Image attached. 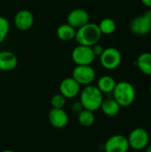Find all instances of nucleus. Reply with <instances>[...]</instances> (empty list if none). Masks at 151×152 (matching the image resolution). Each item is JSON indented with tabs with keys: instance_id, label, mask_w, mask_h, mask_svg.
I'll list each match as a JSON object with an SVG mask.
<instances>
[{
	"instance_id": "f257e3e1",
	"label": "nucleus",
	"mask_w": 151,
	"mask_h": 152,
	"mask_svg": "<svg viewBox=\"0 0 151 152\" xmlns=\"http://www.w3.org/2000/svg\"><path fill=\"white\" fill-rule=\"evenodd\" d=\"M101 36L102 34L98 24L88 22L87 24L77 29L75 40L78 45L92 47L95 44L99 43Z\"/></svg>"
},
{
	"instance_id": "f03ea898",
	"label": "nucleus",
	"mask_w": 151,
	"mask_h": 152,
	"mask_svg": "<svg viewBox=\"0 0 151 152\" xmlns=\"http://www.w3.org/2000/svg\"><path fill=\"white\" fill-rule=\"evenodd\" d=\"M103 94L99 90L96 86L89 85L80 91V102L83 104L84 109L91 110L93 112L98 110L102 103Z\"/></svg>"
},
{
	"instance_id": "7ed1b4c3",
	"label": "nucleus",
	"mask_w": 151,
	"mask_h": 152,
	"mask_svg": "<svg viewBox=\"0 0 151 152\" xmlns=\"http://www.w3.org/2000/svg\"><path fill=\"white\" fill-rule=\"evenodd\" d=\"M113 98L120 105V107L131 106L136 97L134 86L127 81H120L116 84L112 92Z\"/></svg>"
},
{
	"instance_id": "20e7f679",
	"label": "nucleus",
	"mask_w": 151,
	"mask_h": 152,
	"mask_svg": "<svg viewBox=\"0 0 151 152\" xmlns=\"http://www.w3.org/2000/svg\"><path fill=\"white\" fill-rule=\"evenodd\" d=\"M127 140L131 149L134 151H142L150 144V134L146 129L137 127L130 132Z\"/></svg>"
},
{
	"instance_id": "39448f33",
	"label": "nucleus",
	"mask_w": 151,
	"mask_h": 152,
	"mask_svg": "<svg viewBox=\"0 0 151 152\" xmlns=\"http://www.w3.org/2000/svg\"><path fill=\"white\" fill-rule=\"evenodd\" d=\"M100 61L104 69L113 70L118 68L121 64L122 54L118 49L115 47H108L104 49L100 56Z\"/></svg>"
},
{
	"instance_id": "423d86ee",
	"label": "nucleus",
	"mask_w": 151,
	"mask_h": 152,
	"mask_svg": "<svg viewBox=\"0 0 151 152\" xmlns=\"http://www.w3.org/2000/svg\"><path fill=\"white\" fill-rule=\"evenodd\" d=\"M72 77L80 86H89L94 81L96 73L91 65H76L72 71Z\"/></svg>"
},
{
	"instance_id": "0eeeda50",
	"label": "nucleus",
	"mask_w": 151,
	"mask_h": 152,
	"mask_svg": "<svg viewBox=\"0 0 151 152\" xmlns=\"http://www.w3.org/2000/svg\"><path fill=\"white\" fill-rule=\"evenodd\" d=\"M95 57L91 46L82 45L76 46L71 53V59L76 65H91Z\"/></svg>"
},
{
	"instance_id": "6e6552de",
	"label": "nucleus",
	"mask_w": 151,
	"mask_h": 152,
	"mask_svg": "<svg viewBox=\"0 0 151 152\" xmlns=\"http://www.w3.org/2000/svg\"><path fill=\"white\" fill-rule=\"evenodd\" d=\"M129 149L127 137L122 134L110 136L104 144L105 152H127Z\"/></svg>"
},
{
	"instance_id": "1a4fd4ad",
	"label": "nucleus",
	"mask_w": 151,
	"mask_h": 152,
	"mask_svg": "<svg viewBox=\"0 0 151 152\" xmlns=\"http://www.w3.org/2000/svg\"><path fill=\"white\" fill-rule=\"evenodd\" d=\"M34 15L29 10H20L16 12L13 18V23L17 29L20 31H27L30 29L34 24Z\"/></svg>"
},
{
	"instance_id": "9d476101",
	"label": "nucleus",
	"mask_w": 151,
	"mask_h": 152,
	"mask_svg": "<svg viewBox=\"0 0 151 152\" xmlns=\"http://www.w3.org/2000/svg\"><path fill=\"white\" fill-rule=\"evenodd\" d=\"M90 22V15L88 12L82 8H76L72 10L67 17V23L76 29L83 27Z\"/></svg>"
},
{
	"instance_id": "9b49d317",
	"label": "nucleus",
	"mask_w": 151,
	"mask_h": 152,
	"mask_svg": "<svg viewBox=\"0 0 151 152\" xmlns=\"http://www.w3.org/2000/svg\"><path fill=\"white\" fill-rule=\"evenodd\" d=\"M81 86L71 77L64 78L60 84V94L66 99H72L77 97L81 91Z\"/></svg>"
},
{
	"instance_id": "f8f14e48",
	"label": "nucleus",
	"mask_w": 151,
	"mask_h": 152,
	"mask_svg": "<svg viewBox=\"0 0 151 152\" xmlns=\"http://www.w3.org/2000/svg\"><path fill=\"white\" fill-rule=\"evenodd\" d=\"M129 28L136 36H146L151 31V22L142 14L134 17L130 21Z\"/></svg>"
},
{
	"instance_id": "ddd939ff",
	"label": "nucleus",
	"mask_w": 151,
	"mask_h": 152,
	"mask_svg": "<svg viewBox=\"0 0 151 152\" xmlns=\"http://www.w3.org/2000/svg\"><path fill=\"white\" fill-rule=\"evenodd\" d=\"M48 119L53 126L56 128H62L68 125L69 116L63 109L53 108L48 113Z\"/></svg>"
},
{
	"instance_id": "4468645a",
	"label": "nucleus",
	"mask_w": 151,
	"mask_h": 152,
	"mask_svg": "<svg viewBox=\"0 0 151 152\" xmlns=\"http://www.w3.org/2000/svg\"><path fill=\"white\" fill-rule=\"evenodd\" d=\"M18 65V58L11 51L0 52V70L11 71L14 69Z\"/></svg>"
},
{
	"instance_id": "2eb2a0df",
	"label": "nucleus",
	"mask_w": 151,
	"mask_h": 152,
	"mask_svg": "<svg viewBox=\"0 0 151 152\" xmlns=\"http://www.w3.org/2000/svg\"><path fill=\"white\" fill-rule=\"evenodd\" d=\"M77 29L70 26L69 23H63L60 25L56 29L57 37L63 42H69L76 37Z\"/></svg>"
},
{
	"instance_id": "dca6fc26",
	"label": "nucleus",
	"mask_w": 151,
	"mask_h": 152,
	"mask_svg": "<svg viewBox=\"0 0 151 152\" xmlns=\"http://www.w3.org/2000/svg\"><path fill=\"white\" fill-rule=\"evenodd\" d=\"M101 111L109 117H114L117 116L120 112V105L115 101L114 98H109L102 101V103L101 105Z\"/></svg>"
},
{
	"instance_id": "f3484780",
	"label": "nucleus",
	"mask_w": 151,
	"mask_h": 152,
	"mask_svg": "<svg viewBox=\"0 0 151 152\" xmlns=\"http://www.w3.org/2000/svg\"><path fill=\"white\" fill-rule=\"evenodd\" d=\"M140 71L146 76H151V53H142L135 61Z\"/></svg>"
},
{
	"instance_id": "a211bd4d",
	"label": "nucleus",
	"mask_w": 151,
	"mask_h": 152,
	"mask_svg": "<svg viewBox=\"0 0 151 152\" xmlns=\"http://www.w3.org/2000/svg\"><path fill=\"white\" fill-rule=\"evenodd\" d=\"M116 80L110 76H102L98 79L97 87L102 94H112L115 86H116Z\"/></svg>"
},
{
	"instance_id": "6ab92c4d",
	"label": "nucleus",
	"mask_w": 151,
	"mask_h": 152,
	"mask_svg": "<svg viewBox=\"0 0 151 152\" xmlns=\"http://www.w3.org/2000/svg\"><path fill=\"white\" fill-rule=\"evenodd\" d=\"M77 120L79 124L84 127H90L94 124L95 121V116L94 113L91 110L84 109L82 111L78 113Z\"/></svg>"
},
{
	"instance_id": "aec40b11",
	"label": "nucleus",
	"mask_w": 151,
	"mask_h": 152,
	"mask_svg": "<svg viewBox=\"0 0 151 152\" xmlns=\"http://www.w3.org/2000/svg\"><path fill=\"white\" fill-rule=\"evenodd\" d=\"M99 28L101 32V34L103 35H111L115 32L116 28H117V25L114 20L110 19V18H104L102 19L100 23L98 24Z\"/></svg>"
},
{
	"instance_id": "412c9836",
	"label": "nucleus",
	"mask_w": 151,
	"mask_h": 152,
	"mask_svg": "<svg viewBox=\"0 0 151 152\" xmlns=\"http://www.w3.org/2000/svg\"><path fill=\"white\" fill-rule=\"evenodd\" d=\"M9 31H10V23L8 20L3 16H0V44L5 40Z\"/></svg>"
},
{
	"instance_id": "4be33fe9",
	"label": "nucleus",
	"mask_w": 151,
	"mask_h": 152,
	"mask_svg": "<svg viewBox=\"0 0 151 152\" xmlns=\"http://www.w3.org/2000/svg\"><path fill=\"white\" fill-rule=\"evenodd\" d=\"M66 98L61 94H54L51 99V104L54 109H63L66 105Z\"/></svg>"
},
{
	"instance_id": "5701e85b",
	"label": "nucleus",
	"mask_w": 151,
	"mask_h": 152,
	"mask_svg": "<svg viewBox=\"0 0 151 152\" xmlns=\"http://www.w3.org/2000/svg\"><path fill=\"white\" fill-rule=\"evenodd\" d=\"M92 49H93V53H94V55L97 57V56H101V53H103V51H104V47L101 45H100L99 43L98 44H95L94 45H93L92 46Z\"/></svg>"
},
{
	"instance_id": "b1692460",
	"label": "nucleus",
	"mask_w": 151,
	"mask_h": 152,
	"mask_svg": "<svg viewBox=\"0 0 151 152\" xmlns=\"http://www.w3.org/2000/svg\"><path fill=\"white\" fill-rule=\"evenodd\" d=\"M71 109H72V110H73L74 112H76V113L78 114L80 111H82V110H84V107H83V104L81 103L80 101H77V102H75L72 104Z\"/></svg>"
},
{
	"instance_id": "393cba45",
	"label": "nucleus",
	"mask_w": 151,
	"mask_h": 152,
	"mask_svg": "<svg viewBox=\"0 0 151 152\" xmlns=\"http://www.w3.org/2000/svg\"><path fill=\"white\" fill-rule=\"evenodd\" d=\"M143 16L144 17H146L151 22V9H150V10H147L144 13H143Z\"/></svg>"
},
{
	"instance_id": "a878e982",
	"label": "nucleus",
	"mask_w": 151,
	"mask_h": 152,
	"mask_svg": "<svg viewBox=\"0 0 151 152\" xmlns=\"http://www.w3.org/2000/svg\"><path fill=\"white\" fill-rule=\"evenodd\" d=\"M142 4L144 5H146L147 7H150L151 8V0H142Z\"/></svg>"
},
{
	"instance_id": "bb28decb",
	"label": "nucleus",
	"mask_w": 151,
	"mask_h": 152,
	"mask_svg": "<svg viewBox=\"0 0 151 152\" xmlns=\"http://www.w3.org/2000/svg\"><path fill=\"white\" fill-rule=\"evenodd\" d=\"M145 152H151V144H149V145L145 148Z\"/></svg>"
},
{
	"instance_id": "cd10ccee",
	"label": "nucleus",
	"mask_w": 151,
	"mask_h": 152,
	"mask_svg": "<svg viewBox=\"0 0 151 152\" xmlns=\"http://www.w3.org/2000/svg\"><path fill=\"white\" fill-rule=\"evenodd\" d=\"M2 152H16V151H10V150H6V151H3Z\"/></svg>"
},
{
	"instance_id": "c85d7f7f",
	"label": "nucleus",
	"mask_w": 151,
	"mask_h": 152,
	"mask_svg": "<svg viewBox=\"0 0 151 152\" xmlns=\"http://www.w3.org/2000/svg\"><path fill=\"white\" fill-rule=\"evenodd\" d=\"M150 94H151V85H150Z\"/></svg>"
}]
</instances>
